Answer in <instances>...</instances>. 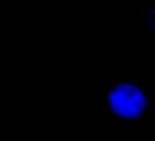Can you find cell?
<instances>
[{
  "label": "cell",
  "instance_id": "obj_1",
  "mask_svg": "<svg viewBox=\"0 0 155 141\" xmlns=\"http://www.w3.org/2000/svg\"><path fill=\"white\" fill-rule=\"evenodd\" d=\"M151 87L131 78L115 80L106 87V109L109 117L121 122L141 120L152 108Z\"/></svg>",
  "mask_w": 155,
  "mask_h": 141
},
{
  "label": "cell",
  "instance_id": "obj_2",
  "mask_svg": "<svg viewBox=\"0 0 155 141\" xmlns=\"http://www.w3.org/2000/svg\"><path fill=\"white\" fill-rule=\"evenodd\" d=\"M147 13L148 16L150 17H154V13H155V8L153 7H149L147 8Z\"/></svg>",
  "mask_w": 155,
  "mask_h": 141
},
{
  "label": "cell",
  "instance_id": "obj_3",
  "mask_svg": "<svg viewBox=\"0 0 155 141\" xmlns=\"http://www.w3.org/2000/svg\"><path fill=\"white\" fill-rule=\"evenodd\" d=\"M140 15H141V17H142V20H146L147 19V17H148V13H146L144 10H141L140 11Z\"/></svg>",
  "mask_w": 155,
  "mask_h": 141
},
{
  "label": "cell",
  "instance_id": "obj_4",
  "mask_svg": "<svg viewBox=\"0 0 155 141\" xmlns=\"http://www.w3.org/2000/svg\"><path fill=\"white\" fill-rule=\"evenodd\" d=\"M148 30H149V31H153V30H154V27H152V26L148 27Z\"/></svg>",
  "mask_w": 155,
  "mask_h": 141
},
{
  "label": "cell",
  "instance_id": "obj_5",
  "mask_svg": "<svg viewBox=\"0 0 155 141\" xmlns=\"http://www.w3.org/2000/svg\"><path fill=\"white\" fill-rule=\"evenodd\" d=\"M152 37H153V38L155 39V30H154V31L152 32Z\"/></svg>",
  "mask_w": 155,
  "mask_h": 141
},
{
  "label": "cell",
  "instance_id": "obj_6",
  "mask_svg": "<svg viewBox=\"0 0 155 141\" xmlns=\"http://www.w3.org/2000/svg\"><path fill=\"white\" fill-rule=\"evenodd\" d=\"M154 17H155V13H154Z\"/></svg>",
  "mask_w": 155,
  "mask_h": 141
}]
</instances>
